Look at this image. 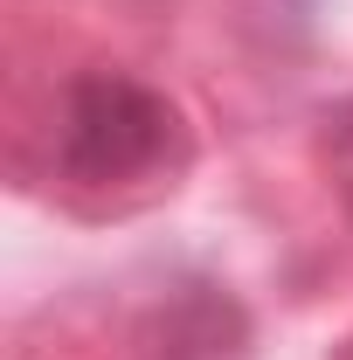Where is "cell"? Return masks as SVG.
I'll list each match as a JSON object with an SVG mask.
<instances>
[{"instance_id":"6da1fadb","label":"cell","mask_w":353,"mask_h":360,"mask_svg":"<svg viewBox=\"0 0 353 360\" xmlns=\"http://www.w3.org/2000/svg\"><path fill=\"white\" fill-rule=\"evenodd\" d=\"M167 111L153 97H139L132 84H84L77 111H70V160L84 174H125L160 146Z\"/></svg>"}]
</instances>
